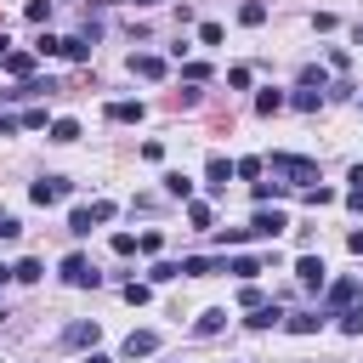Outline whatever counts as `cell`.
<instances>
[{
    "label": "cell",
    "mask_w": 363,
    "mask_h": 363,
    "mask_svg": "<svg viewBox=\"0 0 363 363\" xmlns=\"http://www.w3.org/2000/svg\"><path fill=\"white\" fill-rule=\"evenodd\" d=\"M267 176H278L284 187H312L318 182V159H306V153H272Z\"/></svg>",
    "instance_id": "1"
},
{
    "label": "cell",
    "mask_w": 363,
    "mask_h": 363,
    "mask_svg": "<svg viewBox=\"0 0 363 363\" xmlns=\"http://www.w3.org/2000/svg\"><path fill=\"white\" fill-rule=\"evenodd\" d=\"M96 221H113V204H108V199H96V204H79V210L68 216V233H74V238H85Z\"/></svg>",
    "instance_id": "2"
},
{
    "label": "cell",
    "mask_w": 363,
    "mask_h": 363,
    "mask_svg": "<svg viewBox=\"0 0 363 363\" xmlns=\"http://www.w3.org/2000/svg\"><path fill=\"white\" fill-rule=\"evenodd\" d=\"M62 284H68V289H96V284H102V272H96V267L74 250V255L62 261Z\"/></svg>",
    "instance_id": "3"
},
{
    "label": "cell",
    "mask_w": 363,
    "mask_h": 363,
    "mask_svg": "<svg viewBox=\"0 0 363 363\" xmlns=\"http://www.w3.org/2000/svg\"><path fill=\"white\" fill-rule=\"evenodd\" d=\"M68 193H74V182H68V176H40V182L28 187V199H34V204H62Z\"/></svg>",
    "instance_id": "4"
},
{
    "label": "cell",
    "mask_w": 363,
    "mask_h": 363,
    "mask_svg": "<svg viewBox=\"0 0 363 363\" xmlns=\"http://www.w3.org/2000/svg\"><path fill=\"white\" fill-rule=\"evenodd\" d=\"M284 227H289V216H284V210H267V204H261V210L250 216V233H255V238H278Z\"/></svg>",
    "instance_id": "5"
},
{
    "label": "cell",
    "mask_w": 363,
    "mask_h": 363,
    "mask_svg": "<svg viewBox=\"0 0 363 363\" xmlns=\"http://www.w3.org/2000/svg\"><path fill=\"white\" fill-rule=\"evenodd\" d=\"M34 62H40V51H6V57H0V68H6L11 79H34Z\"/></svg>",
    "instance_id": "6"
},
{
    "label": "cell",
    "mask_w": 363,
    "mask_h": 363,
    "mask_svg": "<svg viewBox=\"0 0 363 363\" xmlns=\"http://www.w3.org/2000/svg\"><path fill=\"white\" fill-rule=\"evenodd\" d=\"M204 176H210L204 187H210V193H221V187H227V182L238 176V164H233V159H221V153H210V164H204Z\"/></svg>",
    "instance_id": "7"
},
{
    "label": "cell",
    "mask_w": 363,
    "mask_h": 363,
    "mask_svg": "<svg viewBox=\"0 0 363 363\" xmlns=\"http://www.w3.org/2000/svg\"><path fill=\"white\" fill-rule=\"evenodd\" d=\"M153 352H159V335H153V329H130V335H125V357H130V363H136V357H153Z\"/></svg>",
    "instance_id": "8"
},
{
    "label": "cell",
    "mask_w": 363,
    "mask_h": 363,
    "mask_svg": "<svg viewBox=\"0 0 363 363\" xmlns=\"http://www.w3.org/2000/svg\"><path fill=\"white\" fill-rule=\"evenodd\" d=\"M323 323H329V312H289V318H284L289 335H318Z\"/></svg>",
    "instance_id": "9"
},
{
    "label": "cell",
    "mask_w": 363,
    "mask_h": 363,
    "mask_svg": "<svg viewBox=\"0 0 363 363\" xmlns=\"http://www.w3.org/2000/svg\"><path fill=\"white\" fill-rule=\"evenodd\" d=\"M130 74H136V79H164V57L136 51V57H130Z\"/></svg>",
    "instance_id": "10"
},
{
    "label": "cell",
    "mask_w": 363,
    "mask_h": 363,
    "mask_svg": "<svg viewBox=\"0 0 363 363\" xmlns=\"http://www.w3.org/2000/svg\"><path fill=\"white\" fill-rule=\"evenodd\" d=\"M295 278H301L306 289H323V261H318V255H301V261H295Z\"/></svg>",
    "instance_id": "11"
},
{
    "label": "cell",
    "mask_w": 363,
    "mask_h": 363,
    "mask_svg": "<svg viewBox=\"0 0 363 363\" xmlns=\"http://www.w3.org/2000/svg\"><path fill=\"white\" fill-rule=\"evenodd\" d=\"M352 301H357V284H352V278H340V284H329V312H346Z\"/></svg>",
    "instance_id": "12"
},
{
    "label": "cell",
    "mask_w": 363,
    "mask_h": 363,
    "mask_svg": "<svg viewBox=\"0 0 363 363\" xmlns=\"http://www.w3.org/2000/svg\"><path fill=\"white\" fill-rule=\"evenodd\" d=\"M244 323H250V329H272V323H284V306H278V301H261L255 318H244Z\"/></svg>",
    "instance_id": "13"
},
{
    "label": "cell",
    "mask_w": 363,
    "mask_h": 363,
    "mask_svg": "<svg viewBox=\"0 0 363 363\" xmlns=\"http://www.w3.org/2000/svg\"><path fill=\"white\" fill-rule=\"evenodd\" d=\"M96 335H102V329H96V323H85V318L62 329V340H68V346H96Z\"/></svg>",
    "instance_id": "14"
},
{
    "label": "cell",
    "mask_w": 363,
    "mask_h": 363,
    "mask_svg": "<svg viewBox=\"0 0 363 363\" xmlns=\"http://www.w3.org/2000/svg\"><path fill=\"white\" fill-rule=\"evenodd\" d=\"M142 113H147L142 102H108V119H113V125H136Z\"/></svg>",
    "instance_id": "15"
},
{
    "label": "cell",
    "mask_w": 363,
    "mask_h": 363,
    "mask_svg": "<svg viewBox=\"0 0 363 363\" xmlns=\"http://www.w3.org/2000/svg\"><path fill=\"white\" fill-rule=\"evenodd\" d=\"M227 272H233V278H244V284H255L261 261H255V255H227Z\"/></svg>",
    "instance_id": "16"
},
{
    "label": "cell",
    "mask_w": 363,
    "mask_h": 363,
    "mask_svg": "<svg viewBox=\"0 0 363 363\" xmlns=\"http://www.w3.org/2000/svg\"><path fill=\"white\" fill-rule=\"evenodd\" d=\"M199 335H221L227 329V306H210V312H199V323H193Z\"/></svg>",
    "instance_id": "17"
},
{
    "label": "cell",
    "mask_w": 363,
    "mask_h": 363,
    "mask_svg": "<svg viewBox=\"0 0 363 363\" xmlns=\"http://www.w3.org/2000/svg\"><path fill=\"white\" fill-rule=\"evenodd\" d=\"M45 136H51V142H79V119H51Z\"/></svg>",
    "instance_id": "18"
},
{
    "label": "cell",
    "mask_w": 363,
    "mask_h": 363,
    "mask_svg": "<svg viewBox=\"0 0 363 363\" xmlns=\"http://www.w3.org/2000/svg\"><path fill=\"white\" fill-rule=\"evenodd\" d=\"M238 23H244V28H261V23H267V6H261V0H244V6H238Z\"/></svg>",
    "instance_id": "19"
},
{
    "label": "cell",
    "mask_w": 363,
    "mask_h": 363,
    "mask_svg": "<svg viewBox=\"0 0 363 363\" xmlns=\"http://www.w3.org/2000/svg\"><path fill=\"white\" fill-rule=\"evenodd\" d=\"M62 57H68V62H91V40H85V34L62 40Z\"/></svg>",
    "instance_id": "20"
},
{
    "label": "cell",
    "mask_w": 363,
    "mask_h": 363,
    "mask_svg": "<svg viewBox=\"0 0 363 363\" xmlns=\"http://www.w3.org/2000/svg\"><path fill=\"white\" fill-rule=\"evenodd\" d=\"M289 102H295L301 113H318V108H323V91H312V85H301V91H295Z\"/></svg>",
    "instance_id": "21"
},
{
    "label": "cell",
    "mask_w": 363,
    "mask_h": 363,
    "mask_svg": "<svg viewBox=\"0 0 363 363\" xmlns=\"http://www.w3.org/2000/svg\"><path fill=\"white\" fill-rule=\"evenodd\" d=\"M164 193H170V199H193V182H187L182 170H164Z\"/></svg>",
    "instance_id": "22"
},
{
    "label": "cell",
    "mask_w": 363,
    "mask_h": 363,
    "mask_svg": "<svg viewBox=\"0 0 363 363\" xmlns=\"http://www.w3.org/2000/svg\"><path fill=\"white\" fill-rule=\"evenodd\" d=\"M278 108H284V91H261L255 96V113H278Z\"/></svg>",
    "instance_id": "23"
},
{
    "label": "cell",
    "mask_w": 363,
    "mask_h": 363,
    "mask_svg": "<svg viewBox=\"0 0 363 363\" xmlns=\"http://www.w3.org/2000/svg\"><path fill=\"white\" fill-rule=\"evenodd\" d=\"M238 176H244V182H261V176H267V159H238Z\"/></svg>",
    "instance_id": "24"
},
{
    "label": "cell",
    "mask_w": 363,
    "mask_h": 363,
    "mask_svg": "<svg viewBox=\"0 0 363 363\" xmlns=\"http://www.w3.org/2000/svg\"><path fill=\"white\" fill-rule=\"evenodd\" d=\"M147 278H153V284H170V278H182V261H159Z\"/></svg>",
    "instance_id": "25"
},
{
    "label": "cell",
    "mask_w": 363,
    "mask_h": 363,
    "mask_svg": "<svg viewBox=\"0 0 363 363\" xmlns=\"http://www.w3.org/2000/svg\"><path fill=\"white\" fill-rule=\"evenodd\" d=\"M17 233H23V221H17V216H11V210H0V244H11V238H17Z\"/></svg>",
    "instance_id": "26"
},
{
    "label": "cell",
    "mask_w": 363,
    "mask_h": 363,
    "mask_svg": "<svg viewBox=\"0 0 363 363\" xmlns=\"http://www.w3.org/2000/svg\"><path fill=\"white\" fill-rule=\"evenodd\" d=\"M23 17H28V23H45V17H51V0H28Z\"/></svg>",
    "instance_id": "27"
},
{
    "label": "cell",
    "mask_w": 363,
    "mask_h": 363,
    "mask_svg": "<svg viewBox=\"0 0 363 363\" xmlns=\"http://www.w3.org/2000/svg\"><path fill=\"white\" fill-rule=\"evenodd\" d=\"M34 51H40V57H62V40H57V34H40Z\"/></svg>",
    "instance_id": "28"
},
{
    "label": "cell",
    "mask_w": 363,
    "mask_h": 363,
    "mask_svg": "<svg viewBox=\"0 0 363 363\" xmlns=\"http://www.w3.org/2000/svg\"><path fill=\"white\" fill-rule=\"evenodd\" d=\"M17 119H23V130H45V108H23Z\"/></svg>",
    "instance_id": "29"
},
{
    "label": "cell",
    "mask_w": 363,
    "mask_h": 363,
    "mask_svg": "<svg viewBox=\"0 0 363 363\" xmlns=\"http://www.w3.org/2000/svg\"><path fill=\"white\" fill-rule=\"evenodd\" d=\"M278 193H284L278 176H272V182H255V204H267V199H278Z\"/></svg>",
    "instance_id": "30"
},
{
    "label": "cell",
    "mask_w": 363,
    "mask_h": 363,
    "mask_svg": "<svg viewBox=\"0 0 363 363\" xmlns=\"http://www.w3.org/2000/svg\"><path fill=\"white\" fill-rule=\"evenodd\" d=\"M187 221H193V227H199V233H204V227H210V221H216V216H210V204H187Z\"/></svg>",
    "instance_id": "31"
},
{
    "label": "cell",
    "mask_w": 363,
    "mask_h": 363,
    "mask_svg": "<svg viewBox=\"0 0 363 363\" xmlns=\"http://www.w3.org/2000/svg\"><path fill=\"white\" fill-rule=\"evenodd\" d=\"M40 272H45V267H40V261H17V267H11V278H23V284H34V278H40Z\"/></svg>",
    "instance_id": "32"
},
{
    "label": "cell",
    "mask_w": 363,
    "mask_h": 363,
    "mask_svg": "<svg viewBox=\"0 0 363 363\" xmlns=\"http://www.w3.org/2000/svg\"><path fill=\"white\" fill-rule=\"evenodd\" d=\"M182 79H193V85H204V79H210V68H204V62H182Z\"/></svg>",
    "instance_id": "33"
},
{
    "label": "cell",
    "mask_w": 363,
    "mask_h": 363,
    "mask_svg": "<svg viewBox=\"0 0 363 363\" xmlns=\"http://www.w3.org/2000/svg\"><path fill=\"white\" fill-rule=\"evenodd\" d=\"M136 250H142V255H159V250H164V238H159V233H142V238H136Z\"/></svg>",
    "instance_id": "34"
},
{
    "label": "cell",
    "mask_w": 363,
    "mask_h": 363,
    "mask_svg": "<svg viewBox=\"0 0 363 363\" xmlns=\"http://www.w3.org/2000/svg\"><path fill=\"white\" fill-rule=\"evenodd\" d=\"M261 301H267V295H261V289H255V284H244V289H238V306H250V312H255V306H261Z\"/></svg>",
    "instance_id": "35"
},
{
    "label": "cell",
    "mask_w": 363,
    "mask_h": 363,
    "mask_svg": "<svg viewBox=\"0 0 363 363\" xmlns=\"http://www.w3.org/2000/svg\"><path fill=\"white\" fill-rule=\"evenodd\" d=\"M199 40L204 45H221V23H199Z\"/></svg>",
    "instance_id": "36"
},
{
    "label": "cell",
    "mask_w": 363,
    "mask_h": 363,
    "mask_svg": "<svg viewBox=\"0 0 363 363\" xmlns=\"http://www.w3.org/2000/svg\"><path fill=\"white\" fill-rule=\"evenodd\" d=\"M306 204H335V187H306Z\"/></svg>",
    "instance_id": "37"
},
{
    "label": "cell",
    "mask_w": 363,
    "mask_h": 363,
    "mask_svg": "<svg viewBox=\"0 0 363 363\" xmlns=\"http://www.w3.org/2000/svg\"><path fill=\"white\" fill-rule=\"evenodd\" d=\"M147 295H153V289H147V284H125V301H130V306H142V301H147Z\"/></svg>",
    "instance_id": "38"
},
{
    "label": "cell",
    "mask_w": 363,
    "mask_h": 363,
    "mask_svg": "<svg viewBox=\"0 0 363 363\" xmlns=\"http://www.w3.org/2000/svg\"><path fill=\"white\" fill-rule=\"evenodd\" d=\"M17 125H23V119H11V113H0V136H17Z\"/></svg>",
    "instance_id": "39"
},
{
    "label": "cell",
    "mask_w": 363,
    "mask_h": 363,
    "mask_svg": "<svg viewBox=\"0 0 363 363\" xmlns=\"http://www.w3.org/2000/svg\"><path fill=\"white\" fill-rule=\"evenodd\" d=\"M79 363H113V357H108V352H96V346H91V352H85V357H79Z\"/></svg>",
    "instance_id": "40"
},
{
    "label": "cell",
    "mask_w": 363,
    "mask_h": 363,
    "mask_svg": "<svg viewBox=\"0 0 363 363\" xmlns=\"http://www.w3.org/2000/svg\"><path fill=\"white\" fill-rule=\"evenodd\" d=\"M346 250H352V255H363V233H352V238H346Z\"/></svg>",
    "instance_id": "41"
},
{
    "label": "cell",
    "mask_w": 363,
    "mask_h": 363,
    "mask_svg": "<svg viewBox=\"0 0 363 363\" xmlns=\"http://www.w3.org/2000/svg\"><path fill=\"white\" fill-rule=\"evenodd\" d=\"M346 204H352V210H363V187H352V193H346Z\"/></svg>",
    "instance_id": "42"
},
{
    "label": "cell",
    "mask_w": 363,
    "mask_h": 363,
    "mask_svg": "<svg viewBox=\"0 0 363 363\" xmlns=\"http://www.w3.org/2000/svg\"><path fill=\"white\" fill-rule=\"evenodd\" d=\"M6 51H11V40H6V34H0V57H6Z\"/></svg>",
    "instance_id": "43"
},
{
    "label": "cell",
    "mask_w": 363,
    "mask_h": 363,
    "mask_svg": "<svg viewBox=\"0 0 363 363\" xmlns=\"http://www.w3.org/2000/svg\"><path fill=\"white\" fill-rule=\"evenodd\" d=\"M130 6H153V0H130Z\"/></svg>",
    "instance_id": "44"
}]
</instances>
